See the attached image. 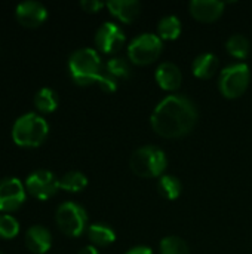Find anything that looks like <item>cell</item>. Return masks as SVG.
Returning a JSON list of instances; mask_svg holds the SVG:
<instances>
[{
  "instance_id": "6da1fadb",
  "label": "cell",
  "mask_w": 252,
  "mask_h": 254,
  "mask_svg": "<svg viewBox=\"0 0 252 254\" xmlns=\"http://www.w3.org/2000/svg\"><path fill=\"white\" fill-rule=\"evenodd\" d=\"M198 122V109L186 95H168L151 113L150 124L163 138H180L189 134Z\"/></svg>"
},
{
  "instance_id": "7a4b0ae2",
  "label": "cell",
  "mask_w": 252,
  "mask_h": 254,
  "mask_svg": "<svg viewBox=\"0 0 252 254\" xmlns=\"http://www.w3.org/2000/svg\"><path fill=\"white\" fill-rule=\"evenodd\" d=\"M68 70L73 80L80 86L98 83L102 74V63L97 51L82 48L71 54L68 60Z\"/></svg>"
},
{
  "instance_id": "3957f363",
  "label": "cell",
  "mask_w": 252,
  "mask_h": 254,
  "mask_svg": "<svg viewBox=\"0 0 252 254\" xmlns=\"http://www.w3.org/2000/svg\"><path fill=\"white\" fill-rule=\"evenodd\" d=\"M49 134L48 122L37 113L19 116L12 127V140L21 147H37Z\"/></svg>"
},
{
  "instance_id": "277c9868",
  "label": "cell",
  "mask_w": 252,
  "mask_h": 254,
  "mask_svg": "<svg viewBox=\"0 0 252 254\" xmlns=\"http://www.w3.org/2000/svg\"><path fill=\"white\" fill-rule=\"evenodd\" d=\"M129 165L135 176L143 179H153L163 174L168 165V159L165 152L159 147L144 146L132 153Z\"/></svg>"
},
{
  "instance_id": "5b68a950",
  "label": "cell",
  "mask_w": 252,
  "mask_h": 254,
  "mask_svg": "<svg viewBox=\"0 0 252 254\" xmlns=\"http://www.w3.org/2000/svg\"><path fill=\"white\" fill-rule=\"evenodd\" d=\"M162 39L153 33H144L135 37L128 46V58L138 65H147L154 63L162 54Z\"/></svg>"
},
{
  "instance_id": "8992f818",
  "label": "cell",
  "mask_w": 252,
  "mask_h": 254,
  "mask_svg": "<svg viewBox=\"0 0 252 254\" xmlns=\"http://www.w3.org/2000/svg\"><path fill=\"white\" fill-rule=\"evenodd\" d=\"M55 220L61 232L73 238L80 237L88 225V216L85 208L71 201H67L58 207Z\"/></svg>"
},
{
  "instance_id": "52a82bcc",
  "label": "cell",
  "mask_w": 252,
  "mask_h": 254,
  "mask_svg": "<svg viewBox=\"0 0 252 254\" xmlns=\"http://www.w3.org/2000/svg\"><path fill=\"white\" fill-rule=\"evenodd\" d=\"M250 79H251L250 67L244 63H238L226 67L221 71L218 86L226 98H238L247 91L250 85Z\"/></svg>"
},
{
  "instance_id": "ba28073f",
  "label": "cell",
  "mask_w": 252,
  "mask_h": 254,
  "mask_svg": "<svg viewBox=\"0 0 252 254\" xmlns=\"http://www.w3.org/2000/svg\"><path fill=\"white\" fill-rule=\"evenodd\" d=\"M59 189V180L48 170H37L25 180V190L36 199L46 201L52 198Z\"/></svg>"
},
{
  "instance_id": "9c48e42d",
  "label": "cell",
  "mask_w": 252,
  "mask_h": 254,
  "mask_svg": "<svg viewBox=\"0 0 252 254\" xmlns=\"http://www.w3.org/2000/svg\"><path fill=\"white\" fill-rule=\"evenodd\" d=\"M25 188L16 177L0 180V211L9 213L18 210L25 201Z\"/></svg>"
},
{
  "instance_id": "30bf717a",
  "label": "cell",
  "mask_w": 252,
  "mask_h": 254,
  "mask_svg": "<svg viewBox=\"0 0 252 254\" xmlns=\"http://www.w3.org/2000/svg\"><path fill=\"white\" fill-rule=\"evenodd\" d=\"M95 43L104 54H114L125 45V33L114 22H104L95 34Z\"/></svg>"
},
{
  "instance_id": "8fae6325",
  "label": "cell",
  "mask_w": 252,
  "mask_h": 254,
  "mask_svg": "<svg viewBox=\"0 0 252 254\" xmlns=\"http://www.w3.org/2000/svg\"><path fill=\"white\" fill-rule=\"evenodd\" d=\"M15 15L24 27H37L48 18V9L40 1L27 0L16 6Z\"/></svg>"
},
{
  "instance_id": "7c38bea8",
  "label": "cell",
  "mask_w": 252,
  "mask_h": 254,
  "mask_svg": "<svg viewBox=\"0 0 252 254\" xmlns=\"http://www.w3.org/2000/svg\"><path fill=\"white\" fill-rule=\"evenodd\" d=\"M224 3L218 0H193L189 4L190 13L201 22L217 21L224 10Z\"/></svg>"
},
{
  "instance_id": "4fadbf2b",
  "label": "cell",
  "mask_w": 252,
  "mask_h": 254,
  "mask_svg": "<svg viewBox=\"0 0 252 254\" xmlns=\"http://www.w3.org/2000/svg\"><path fill=\"white\" fill-rule=\"evenodd\" d=\"M25 246L31 253L45 254L52 247V235L46 228L34 225L25 234Z\"/></svg>"
},
{
  "instance_id": "5bb4252c",
  "label": "cell",
  "mask_w": 252,
  "mask_h": 254,
  "mask_svg": "<svg viewBox=\"0 0 252 254\" xmlns=\"http://www.w3.org/2000/svg\"><path fill=\"white\" fill-rule=\"evenodd\" d=\"M156 82L165 91H175L180 88L183 76L181 70L174 63H162L156 68Z\"/></svg>"
},
{
  "instance_id": "9a60e30c",
  "label": "cell",
  "mask_w": 252,
  "mask_h": 254,
  "mask_svg": "<svg viewBox=\"0 0 252 254\" xmlns=\"http://www.w3.org/2000/svg\"><path fill=\"white\" fill-rule=\"evenodd\" d=\"M108 10L122 22H132L141 10V3L137 0H111L107 3Z\"/></svg>"
},
{
  "instance_id": "2e32d148",
  "label": "cell",
  "mask_w": 252,
  "mask_h": 254,
  "mask_svg": "<svg viewBox=\"0 0 252 254\" xmlns=\"http://www.w3.org/2000/svg\"><path fill=\"white\" fill-rule=\"evenodd\" d=\"M218 70V58L214 54H201L193 61V73L199 79H211Z\"/></svg>"
},
{
  "instance_id": "e0dca14e",
  "label": "cell",
  "mask_w": 252,
  "mask_h": 254,
  "mask_svg": "<svg viewBox=\"0 0 252 254\" xmlns=\"http://www.w3.org/2000/svg\"><path fill=\"white\" fill-rule=\"evenodd\" d=\"M88 237L91 243L97 247H107L116 241L114 231L104 223H94L88 228Z\"/></svg>"
},
{
  "instance_id": "ac0fdd59",
  "label": "cell",
  "mask_w": 252,
  "mask_h": 254,
  "mask_svg": "<svg viewBox=\"0 0 252 254\" xmlns=\"http://www.w3.org/2000/svg\"><path fill=\"white\" fill-rule=\"evenodd\" d=\"M181 34V21L174 16L168 15L160 19L157 25V36L163 40H175Z\"/></svg>"
},
{
  "instance_id": "d6986e66",
  "label": "cell",
  "mask_w": 252,
  "mask_h": 254,
  "mask_svg": "<svg viewBox=\"0 0 252 254\" xmlns=\"http://www.w3.org/2000/svg\"><path fill=\"white\" fill-rule=\"evenodd\" d=\"M34 106L43 113H52L58 107V97L50 88H42L34 95Z\"/></svg>"
},
{
  "instance_id": "ffe728a7",
  "label": "cell",
  "mask_w": 252,
  "mask_h": 254,
  "mask_svg": "<svg viewBox=\"0 0 252 254\" xmlns=\"http://www.w3.org/2000/svg\"><path fill=\"white\" fill-rule=\"evenodd\" d=\"M159 193L166 199H177L181 195L183 185L174 176H162L157 182Z\"/></svg>"
},
{
  "instance_id": "44dd1931",
  "label": "cell",
  "mask_w": 252,
  "mask_h": 254,
  "mask_svg": "<svg viewBox=\"0 0 252 254\" xmlns=\"http://www.w3.org/2000/svg\"><path fill=\"white\" fill-rule=\"evenodd\" d=\"M226 48L229 51V54L235 58H239V60H244L250 55V51H251V43L250 40L244 36V34H233L227 43H226Z\"/></svg>"
},
{
  "instance_id": "7402d4cb",
  "label": "cell",
  "mask_w": 252,
  "mask_h": 254,
  "mask_svg": "<svg viewBox=\"0 0 252 254\" xmlns=\"http://www.w3.org/2000/svg\"><path fill=\"white\" fill-rule=\"evenodd\" d=\"M88 186V179L79 171H70L59 180V189L67 192H80Z\"/></svg>"
},
{
  "instance_id": "603a6c76",
  "label": "cell",
  "mask_w": 252,
  "mask_h": 254,
  "mask_svg": "<svg viewBox=\"0 0 252 254\" xmlns=\"http://www.w3.org/2000/svg\"><path fill=\"white\" fill-rule=\"evenodd\" d=\"M105 73L113 79H128L131 76V64L123 57H114L105 64Z\"/></svg>"
},
{
  "instance_id": "cb8c5ba5",
  "label": "cell",
  "mask_w": 252,
  "mask_h": 254,
  "mask_svg": "<svg viewBox=\"0 0 252 254\" xmlns=\"http://www.w3.org/2000/svg\"><path fill=\"white\" fill-rule=\"evenodd\" d=\"M160 254H190V250L180 237H166L160 241Z\"/></svg>"
},
{
  "instance_id": "d4e9b609",
  "label": "cell",
  "mask_w": 252,
  "mask_h": 254,
  "mask_svg": "<svg viewBox=\"0 0 252 254\" xmlns=\"http://www.w3.org/2000/svg\"><path fill=\"white\" fill-rule=\"evenodd\" d=\"M19 232L18 220L10 214H0V238L12 240Z\"/></svg>"
},
{
  "instance_id": "484cf974",
  "label": "cell",
  "mask_w": 252,
  "mask_h": 254,
  "mask_svg": "<svg viewBox=\"0 0 252 254\" xmlns=\"http://www.w3.org/2000/svg\"><path fill=\"white\" fill-rule=\"evenodd\" d=\"M98 85H100V88L102 89V91H105V92H114L116 89H117V80L116 79H113L110 74H107L105 71H102V74H101V77H100V80H98Z\"/></svg>"
},
{
  "instance_id": "4316f807",
  "label": "cell",
  "mask_w": 252,
  "mask_h": 254,
  "mask_svg": "<svg viewBox=\"0 0 252 254\" xmlns=\"http://www.w3.org/2000/svg\"><path fill=\"white\" fill-rule=\"evenodd\" d=\"M80 6H82L83 10L92 13V12H98L101 7H104V6H107V4L102 3V1H98V0H82V1H80Z\"/></svg>"
},
{
  "instance_id": "83f0119b",
  "label": "cell",
  "mask_w": 252,
  "mask_h": 254,
  "mask_svg": "<svg viewBox=\"0 0 252 254\" xmlns=\"http://www.w3.org/2000/svg\"><path fill=\"white\" fill-rule=\"evenodd\" d=\"M126 254H153L151 252V249H149V247H134V249H131L129 252Z\"/></svg>"
},
{
  "instance_id": "f1b7e54d",
  "label": "cell",
  "mask_w": 252,
  "mask_h": 254,
  "mask_svg": "<svg viewBox=\"0 0 252 254\" xmlns=\"http://www.w3.org/2000/svg\"><path fill=\"white\" fill-rule=\"evenodd\" d=\"M79 254H100L98 253V250L95 249V247H83L80 252H79Z\"/></svg>"
},
{
  "instance_id": "f546056e",
  "label": "cell",
  "mask_w": 252,
  "mask_h": 254,
  "mask_svg": "<svg viewBox=\"0 0 252 254\" xmlns=\"http://www.w3.org/2000/svg\"><path fill=\"white\" fill-rule=\"evenodd\" d=\"M0 254H3V253H0Z\"/></svg>"
}]
</instances>
